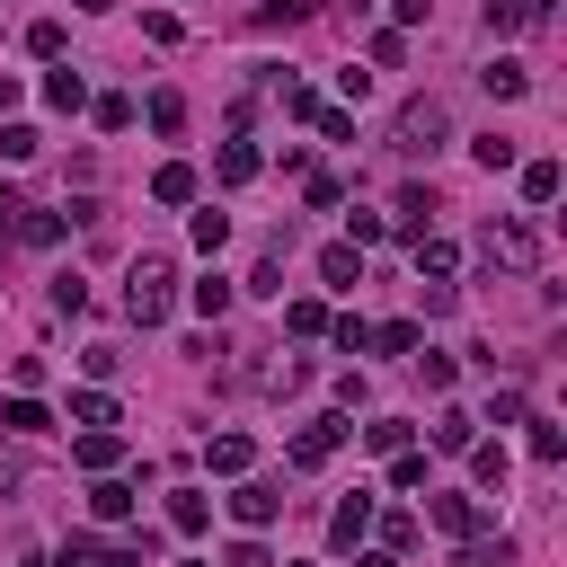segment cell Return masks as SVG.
Here are the masks:
<instances>
[{
  "instance_id": "8fae6325",
  "label": "cell",
  "mask_w": 567,
  "mask_h": 567,
  "mask_svg": "<svg viewBox=\"0 0 567 567\" xmlns=\"http://www.w3.org/2000/svg\"><path fill=\"white\" fill-rule=\"evenodd\" d=\"M479 81H487V98H523V89H532V71H523L515 53H496V62L479 71Z\"/></svg>"
},
{
  "instance_id": "7c38bea8",
  "label": "cell",
  "mask_w": 567,
  "mask_h": 567,
  "mask_svg": "<svg viewBox=\"0 0 567 567\" xmlns=\"http://www.w3.org/2000/svg\"><path fill=\"white\" fill-rule=\"evenodd\" d=\"M470 444H479V417L444 408V417H435V453H470Z\"/></svg>"
},
{
  "instance_id": "484cf974",
  "label": "cell",
  "mask_w": 567,
  "mask_h": 567,
  "mask_svg": "<svg viewBox=\"0 0 567 567\" xmlns=\"http://www.w3.org/2000/svg\"><path fill=\"white\" fill-rule=\"evenodd\" d=\"M470 152H479V169H487V178H496V169H515V142H506V133H479Z\"/></svg>"
},
{
  "instance_id": "2e32d148",
  "label": "cell",
  "mask_w": 567,
  "mask_h": 567,
  "mask_svg": "<svg viewBox=\"0 0 567 567\" xmlns=\"http://www.w3.org/2000/svg\"><path fill=\"white\" fill-rule=\"evenodd\" d=\"M257 169H266V160L249 152V142H231V152H222V160H213V178H222V186H249Z\"/></svg>"
},
{
  "instance_id": "ab89813d",
  "label": "cell",
  "mask_w": 567,
  "mask_h": 567,
  "mask_svg": "<svg viewBox=\"0 0 567 567\" xmlns=\"http://www.w3.org/2000/svg\"><path fill=\"white\" fill-rule=\"evenodd\" d=\"M390 479L399 487H425V453H390Z\"/></svg>"
},
{
  "instance_id": "7a4b0ae2",
  "label": "cell",
  "mask_w": 567,
  "mask_h": 567,
  "mask_svg": "<svg viewBox=\"0 0 567 567\" xmlns=\"http://www.w3.org/2000/svg\"><path fill=\"white\" fill-rule=\"evenodd\" d=\"M453 142V116L435 107V98H417V107H399V124H390V152H408V160H435Z\"/></svg>"
},
{
  "instance_id": "b9f144b4",
  "label": "cell",
  "mask_w": 567,
  "mask_h": 567,
  "mask_svg": "<svg viewBox=\"0 0 567 567\" xmlns=\"http://www.w3.org/2000/svg\"><path fill=\"white\" fill-rule=\"evenodd\" d=\"M231 567H275V558H266L257 541H231Z\"/></svg>"
},
{
  "instance_id": "9c48e42d",
  "label": "cell",
  "mask_w": 567,
  "mask_h": 567,
  "mask_svg": "<svg viewBox=\"0 0 567 567\" xmlns=\"http://www.w3.org/2000/svg\"><path fill=\"white\" fill-rule=\"evenodd\" d=\"M319 284H337V293H354V284H364V257H354L346 240H337V249H319Z\"/></svg>"
},
{
  "instance_id": "9a60e30c",
  "label": "cell",
  "mask_w": 567,
  "mask_h": 567,
  "mask_svg": "<svg viewBox=\"0 0 567 567\" xmlns=\"http://www.w3.org/2000/svg\"><path fill=\"white\" fill-rule=\"evenodd\" d=\"M453 266H461V249H453V240H435V231H425V240H417V275H435V284H444Z\"/></svg>"
},
{
  "instance_id": "4316f807",
  "label": "cell",
  "mask_w": 567,
  "mask_h": 567,
  "mask_svg": "<svg viewBox=\"0 0 567 567\" xmlns=\"http://www.w3.org/2000/svg\"><path fill=\"white\" fill-rule=\"evenodd\" d=\"M53 311L81 319V311H89V284H81V275H53Z\"/></svg>"
},
{
  "instance_id": "d6a6232c",
  "label": "cell",
  "mask_w": 567,
  "mask_h": 567,
  "mask_svg": "<svg viewBox=\"0 0 567 567\" xmlns=\"http://www.w3.org/2000/svg\"><path fill=\"white\" fill-rule=\"evenodd\" d=\"M373 346H382V354H417V319H390V328H373Z\"/></svg>"
},
{
  "instance_id": "277c9868",
  "label": "cell",
  "mask_w": 567,
  "mask_h": 567,
  "mask_svg": "<svg viewBox=\"0 0 567 567\" xmlns=\"http://www.w3.org/2000/svg\"><path fill=\"white\" fill-rule=\"evenodd\" d=\"M231 515H240L249 532H266V523L284 515V487H275V479H240V487H231Z\"/></svg>"
},
{
  "instance_id": "e0dca14e",
  "label": "cell",
  "mask_w": 567,
  "mask_h": 567,
  "mask_svg": "<svg viewBox=\"0 0 567 567\" xmlns=\"http://www.w3.org/2000/svg\"><path fill=\"white\" fill-rule=\"evenodd\" d=\"M169 523H178V532L195 541V532L213 523V506H204V496H195V487H178V496H169Z\"/></svg>"
},
{
  "instance_id": "ba28073f",
  "label": "cell",
  "mask_w": 567,
  "mask_h": 567,
  "mask_svg": "<svg viewBox=\"0 0 567 567\" xmlns=\"http://www.w3.org/2000/svg\"><path fill=\"white\" fill-rule=\"evenodd\" d=\"M425 515H435L453 541H470V532H479V506H470V496H425Z\"/></svg>"
},
{
  "instance_id": "8d00e7d4",
  "label": "cell",
  "mask_w": 567,
  "mask_h": 567,
  "mask_svg": "<svg viewBox=\"0 0 567 567\" xmlns=\"http://www.w3.org/2000/svg\"><path fill=\"white\" fill-rule=\"evenodd\" d=\"M222 240H231V222H222V213H195V249L213 257V249H222Z\"/></svg>"
},
{
  "instance_id": "f6af8a7d",
  "label": "cell",
  "mask_w": 567,
  "mask_h": 567,
  "mask_svg": "<svg viewBox=\"0 0 567 567\" xmlns=\"http://www.w3.org/2000/svg\"><path fill=\"white\" fill-rule=\"evenodd\" d=\"M354 567H399V550H364V558H354Z\"/></svg>"
},
{
  "instance_id": "3957f363",
  "label": "cell",
  "mask_w": 567,
  "mask_h": 567,
  "mask_svg": "<svg viewBox=\"0 0 567 567\" xmlns=\"http://www.w3.org/2000/svg\"><path fill=\"white\" fill-rule=\"evenodd\" d=\"M346 435H354L346 417H311L302 435H293V461H302V470H319V461H337V444H346Z\"/></svg>"
},
{
  "instance_id": "d6986e66",
  "label": "cell",
  "mask_w": 567,
  "mask_h": 567,
  "mask_svg": "<svg viewBox=\"0 0 567 567\" xmlns=\"http://www.w3.org/2000/svg\"><path fill=\"white\" fill-rule=\"evenodd\" d=\"M470 470H479V487H506L515 461H506V444H470Z\"/></svg>"
},
{
  "instance_id": "5bb4252c",
  "label": "cell",
  "mask_w": 567,
  "mask_h": 567,
  "mask_svg": "<svg viewBox=\"0 0 567 567\" xmlns=\"http://www.w3.org/2000/svg\"><path fill=\"white\" fill-rule=\"evenodd\" d=\"M116 461H124V444L107 435V425H89V435H81V470H98V479H107Z\"/></svg>"
},
{
  "instance_id": "ac0fdd59",
  "label": "cell",
  "mask_w": 567,
  "mask_h": 567,
  "mask_svg": "<svg viewBox=\"0 0 567 567\" xmlns=\"http://www.w3.org/2000/svg\"><path fill=\"white\" fill-rule=\"evenodd\" d=\"M45 98H53L62 116H81V107H89V81H81V71H53V81H45Z\"/></svg>"
},
{
  "instance_id": "8992f818",
  "label": "cell",
  "mask_w": 567,
  "mask_h": 567,
  "mask_svg": "<svg viewBox=\"0 0 567 567\" xmlns=\"http://www.w3.org/2000/svg\"><path fill=\"white\" fill-rule=\"evenodd\" d=\"M435 213H444V204H435V186H399V231H408V240L435 231Z\"/></svg>"
},
{
  "instance_id": "603a6c76",
  "label": "cell",
  "mask_w": 567,
  "mask_h": 567,
  "mask_svg": "<svg viewBox=\"0 0 567 567\" xmlns=\"http://www.w3.org/2000/svg\"><path fill=\"white\" fill-rule=\"evenodd\" d=\"M0 425H10V435H45V425H53V417H45L36 399H10V408H0Z\"/></svg>"
},
{
  "instance_id": "83f0119b",
  "label": "cell",
  "mask_w": 567,
  "mask_h": 567,
  "mask_svg": "<svg viewBox=\"0 0 567 567\" xmlns=\"http://www.w3.org/2000/svg\"><path fill=\"white\" fill-rule=\"evenodd\" d=\"M319 10V0H266V10H257V27H302Z\"/></svg>"
},
{
  "instance_id": "d590c367",
  "label": "cell",
  "mask_w": 567,
  "mask_h": 567,
  "mask_svg": "<svg viewBox=\"0 0 567 567\" xmlns=\"http://www.w3.org/2000/svg\"><path fill=\"white\" fill-rule=\"evenodd\" d=\"M373 62H382V71H399V62H408V36H399V27H382V36H373Z\"/></svg>"
},
{
  "instance_id": "1f68e13d",
  "label": "cell",
  "mask_w": 567,
  "mask_h": 567,
  "mask_svg": "<svg viewBox=\"0 0 567 567\" xmlns=\"http://www.w3.org/2000/svg\"><path fill=\"white\" fill-rule=\"evenodd\" d=\"M195 311H204V319H222V311H231V284H222V275H204V284H195Z\"/></svg>"
},
{
  "instance_id": "4dcf8cb0",
  "label": "cell",
  "mask_w": 567,
  "mask_h": 567,
  "mask_svg": "<svg viewBox=\"0 0 567 567\" xmlns=\"http://www.w3.org/2000/svg\"><path fill=\"white\" fill-rule=\"evenodd\" d=\"M284 328H293V337H328V311H319V302H293V311H284Z\"/></svg>"
},
{
  "instance_id": "4fadbf2b",
  "label": "cell",
  "mask_w": 567,
  "mask_h": 567,
  "mask_svg": "<svg viewBox=\"0 0 567 567\" xmlns=\"http://www.w3.org/2000/svg\"><path fill=\"white\" fill-rule=\"evenodd\" d=\"M89 515H98V523H124V515H133V487H124V479H98V487H89Z\"/></svg>"
},
{
  "instance_id": "836d02e7",
  "label": "cell",
  "mask_w": 567,
  "mask_h": 567,
  "mask_svg": "<svg viewBox=\"0 0 567 567\" xmlns=\"http://www.w3.org/2000/svg\"><path fill=\"white\" fill-rule=\"evenodd\" d=\"M249 293H284V249H266V257H257V275H249Z\"/></svg>"
},
{
  "instance_id": "ffe728a7",
  "label": "cell",
  "mask_w": 567,
  "mask_h": 567,
  "mask_svg": "<svg viewBox=\"0 0 567 567\" xmlns=\"http://www.w3.org/2000/svg\"><path fill=\"white\" fill-rule=\"evenodd\" d=\"M142 116H152V133H178V124H186V98H178V89H152V107H142Z\"/></svg>"
},
{
  "instance_id": "7dc6e473",
  "label": "cell",
  "mask_w": 567,
  "mask_h": 567,
  "mask_svg": "<svg viewBox=\"0 0 567 567\" xmlns=\"http://www.w3.org/2000/svg\"><path fill=\"white\" fill-rule=\"evenodd\" d=\"M0 213H19V204H10V195H0ZM0 231H10V222H0Z\"/></svg>"
},
{
  "instance_id": "74e56055",
  "label": "cell",
  "mask_w": 567,
  "mask_h": 567,
  "mask_svg": "<svg viewBox=\"0 0 567 567\" xmlns=\"http://www.w3.org/2000/svg\"><path fill=\"white\" fill-rule=\"evenodd\" d=\"M364 444H373V453H408V425L382 417V425H364Z\"/></svg>"
},
{
  "instance_id": "7402d4cb",
  "label": "cell",
  "mask_w": 567,
  "mask_h": 567,
  "mask_svg": "<svg viewBox=\"0 0 567 567\" xmlns=\"http://www.w3.org/2000/svg\"><path fill=\"white\" fill-rule=\"evenodd\" d=\"M523 195L532 204H558V160H523Z\"/></svg>"
},
{
  "instance_id": "60d3db41",
  "label": "cell",
  "mask_w": 567,
  "mask_h": 567,
  "mask_svg": "<svg viewBox=\"0 0 567 567\" xmlns=\"http://www.w3.org/2000/svg\"><path fill=\"white\" fill-rule=\"evenodd\" d=\"M417 541V515H382V550H408Z\"/></svg>"
},
{
  "instance_id": "6da1fadb",
  "label": "cell",
  "mask_w": 567,
  "mask_h": 567,
  "mask_svg": "<svg viewBox=\"0 0 567 567\" xmlns=\"http://www.w3.org/2000/svg\"><path fill=\"white\" fill-rule=\"evenodd\" d=\"M124 311H133V328H160V319L178 311V266H169V257H133V275H124Z\"/></svg>"
},
{
  "instance_id": "d4e9b609",
  "label": "cell",
  "mask_w": 567,
  "mask_h": 567,
  "mask_svg": "<svg viewBox=\"0 0 567 567\" xmlns=\"http://www.w3.org/2000/svg\"><path fill=\"white\" fill-rule=\"evenodd\" d=\"M71 417H81V425H116V399L107 390H71Z\"/></svg>"
},
{
  "instance_id": "f35d334b",
  "label": "cell",
  "mask_w": 567,
  "mask_h": 567,
  "mask_svg": "<svg viewBox=\"0 0 567 567\" xmlns=\"http://www.w3.org/2000/svg\"><path fill=\"white\" fill-rule=\"evenodd\" d=\"M311 124H319V133H328V142H354V116H346V107H319V116H311Z\"/></svg>"
},
{
  "instance_id": "ee69618b",
  "label": "cell",
  "mask_w": 567,
  "mask_h": 567,
  "mask_svg": "<svg viewBox=\"0 0 567 567\" xmlns=\"http://www.w3.org/2000/svg\"><path fill=\"white\" fill-rule=\"evenodd\" d=\"M19 107V71H0V116H10Z\"/></svg>"
},
{
  "instance_id": "f546056e",
  "label": "cell",
  "mask_w": 567,
  "mask_h": 567,
  "mask_svg": "<svg viewBox=\"0 0 567 567\" xmlns=\"http://www.w3.org/2000/svg\"><path fill=\"white\" fill-rule=\"evenodd\" d=\"M62 45H71L62 19H36V27H27V53H45V62H62Z\"/></svg>"
},
{
  "instance_id": "cb8c5ba5",
  "label": "cell",
  "mask_w": 567,
  "mask_h": 567,
  "mask_svg": "<svg viewBox=\"0 0 567 567\" xmlns=\"http://www.w3.org/2000/svg\"><path fill=\"white\" fill-rule=\"evenodd\" d=\"M19 240H27V249H53V240H62V213H19Z\"/></svg>"
},
{
  "instance_id": "c3c4849f",
  "label": "cell",
  "mask_w": 567,
  "mask_h": 567,
  "mask_svg": "<svg viewBox=\"0 0 567 567\" xmlns=\"http://www.w3.org/2000/svg\"><path fill=\"white\" fill-rule=\"evenodd\" d=\"M354 10H364V0H354Z\"/></svg>"
},
{
  "instance_id": "44dd1931",
  "label": "cell",
  "mask_w": 567,
  "mask_h": 567,
  "mask_svg": "<svg viewBox=\"0 0 567 567\" xmlns=\"http://www.w3.org/2000/svg\"><path fill=\"white\" fill-rule=\"evenodd\" d=\"M152 195H160V204H186V195H195V169H186V160H169V169L152 178Z\"/></svg>"
},
{
  "instance_id": "52a82bcc",
  "label": "cell",
  "mask_w": 567,
  "mask_h": 567,
  "mask_svg": "<svg viewBox=\"0 0 567 567\" xmlns=\"http://www.w3.org/2000/svg\"><path fill=\"white\" fill-rule=\"evenodd\" d=\"M364 532H373V496H346V506L328 515V541H337V550H354Z\"/></svg>"
},
{
  "instance_id": "30bf717a",
  "label": "cell",
  "mask_w": 567,
  "mask_h": 567,
  "mask_svg": "<svg viewBox=\"0 0 567 567\" xmlns=\"http://www.w3.org/2000/svg\"><path fill=\"white\" fill-rule=\"evenodd\" d=\"M204 470H213V479H240V470H249V435H213V444H204Z\"/></svg>"
},
{
  "instance_id": "5b68a950",
  "label": "cell",
  "mask_w": 567,
  "mask_h": 567,
  "mask_svg": "<svg viewBox=\"0 0 567 567\" xmlns=\"http://www.w3.org/2000/svg\"><path fill=\"white\" fill-rule=\"evenodd\" d=\"M479 249H487V266H532V249H541V240H532V222H487V240H479Z\"/></svg>"
},
{
  "instance_id": "7bdbcfd3",
  "label": "cell",
  "mask_w": 567,
  "mask_h": 567,
  "mask_svg": "<svg viewBox=\"0 0 567 567\" xmlns=\"http://www.w3.org/2000/svg\"><path fill=\"white\" fill-rule=\"evenodd\" d=\"M425 10H435V0H390V19H399V27H417Z\"/></svg>"
},
{
  "instance_id": "e575fe53",
  "label": "cell",
  "mask_w": 567,
  "mask_h": 567,
  "mask_svg": "<svg viewBox=\"0 0 567 567\" xmlns=\"http://www.w3.org/2000/svg\"><path fill=\"white\" fill-rule=\"evenodd\" d=\"M328 337H337L346 354H364V346H373V328H364V319H354V311H346V319H328Z\"/></svg>"
},
{
  "instance_id": "f1b7e54d",
  "label": "cell",
  "mask_w": 567,
  "mask_h": 567,
  "mask_svg": "<svg viewBox=\"0 0 567 567\" xmlns=\"http://www.w3.org/2000/svg\"><path fill=\"white\" fill-rule=\"evenodd\" d=\"M36 142H45L36 124H0V160H36Z\"/></svg>"
},
{
  "instance_id": "bcb514c9",
  "label": "cell",
  "mask_w": 567,
  "mask_h": 567,
  "mask_svg": "<svg viewBox=\"0 0 567 567\" xmlns=\"http://www.w3.org/2000/svg\"><path fill=\"white\" fill-rule=\"evenodd\" d=\"M81 10H116V0H81Z\"/></svg>"
}]
</instances>
